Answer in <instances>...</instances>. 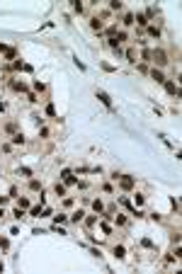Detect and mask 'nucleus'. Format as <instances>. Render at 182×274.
Returning <instances> with one entry per match:
<instances>
[{"mask_svg": "<svg viewBox=\"0 0 182 274\" xmlns=\"http://www.w3.org/2000/svg\"><path fill=\"white\" fill-rule=\"evenodd\" d=\"M151 58L156 61L158 66H165V63H167V56H165V51H163V49H156V51H151Z\"/></svg>", "mask_w": 182, "mask_h": 274, "instance_id": "1", "label": "nucleus"}, {"mask_svg": "<svg viewBox=\"0 0 182 274\" xmlns=\"http://www.w3.org/2000/svg\"><path fill=\"white\" fill-rule=\"evenodd\" d=\"M97 100L102 102L104 107H109V109H112V97H109V95H107L104 90H97Z\"/></svg>", "mask_w": 182, "mask_h": 274, "instance_id": "2", "label": "nucleus"}, {"mask_svg": "<svg viewBox=\"0 0 182 274\" xmlns=\"http://www.w3.org/2000/svg\"><path fill=\"white\" fill-rule=\"evenodd\" d=\"M119 184H121V189H131L134 187V177H129V175L119 177Z\"/></svg>", "mask_w": 182, "mask_h": 274, "instance_id": "3", "label": "nucleus"}, {"mask_svg": "<svg viewBox=\"0 0 182 274\" xmlns=\"http://www.w3.org/2000/svg\"><path fill=\"white\" fill-rule=\"evenodd\" d=\"M61 177L66 180V184H75V182H78L75 177H73V172H71V170H63V172H61Z\"/></svg>", "mask_w": 182, "mask_h": 274, "instance_id": "4", "label": "nucleus"}, {"mask_svg": "<svg viewBox=\"0 0 182 274\" xmlns=\"http://www.w3.org/2000/svg\"><path fill=\"white\" fill-rule=\"evenodd\" d=\"M165 90L170 92V95H175V97H180V87L175 85V83H167V80H165Z\"/></svg>", "mask_w": 182, "mask_h": 274, "instance_id": "5", "label": "nucleus"}, {"mask_svg": "<svg viewBox=\"0 0 182 274\" xmlns=\"http://www.w3.org/2000/svg\"><path fill=\"white\" fill-rule=\"evenodd\" d=\"M134 19H136L134 24H138V27H148V17H146V15H136Z\"/></svg>", "mask_w": 182, "mask_h": 274, "instance_id": "6", "label": "nucleus"}, {"mask_svg": "<svg viewBox=\"0 0 182 274\" xmlns=\"http://www.w3.org/2000/svg\"><path fill=\"white\" fill-rule=\"evenodd\" d=\"M151 78H153V80H156V83H165V78H163V73H160V71H156V68H153V71H151Z\"/></svg>", "mask_w": 182, "mask_h": 274, "instance_id": "7", "label": "nucleus"}, {"mask_svg": "<svg viewBox=\"0 0 182 274\" xmlns=\"http://www.w3.org/2000/svg\"><path fill=\"white\" fill-rule=\"evenodd\" d=\"M148 34H151V37H156V39H158V37H160V29H158L156 24H148Z\"/></svg>", "mask_w": 182, "mask_h": 274, "instance_id": "8", "label": "nucleus"}, {"mask_svg": "<svg viewBox=\"0 0 182 274\" xmlns=\"http://www.w3.org/2000/svg\"><path fill=\"white\" fill-rule=\"evenodd\" d=\"M90 24H92V29H95V32H102V22H100V19H97V17H95V19H92V22H90Z\"/></svg>", "mask_w": 182, "mask_h": 274, "instance_id": "9", "label": "nucleus"}, {"mask_svg": "<svg viewBox=\"0 0 182 274\" xmlns=\"http://www.w3.org/2000/svg\"><path fill=\"white\" fill-rule=\"evenodd\" d=\"M12 143H17V146H22V143H24V136H22V134H15V136H12Z\"/></svg>", "mask_w": 182, "mask_h": 274, "instance_id": "10", "label": "nucleus"}, {"mask_svg": "<svg viewBox=\"0 0 182 274\" xmlns=\"http://www.w3.org/2000/svg\"><path fill=\"white\" fill-rule=\"evenodd\" d=\"M12 87H15L17 92H27V85L24 83H12Z\"/></svg>", "mask_w": 182, "mask_h": 274, "instance_id": "11", "label": "nucleus"}, {"mask_svg": "<svg viewBox=\"0 0 182 274\" xmlns=\"http://www.w3.org/2000/svg\"><path fill=\"white\" fill-rule=\"evenodd\" d=\"M114 255H117V257H124V245H114Z\"/></svg>", "mask_w": 182, "mask_h": 274, "instance_id": "12", "label": "nucleus"}, {"mask_svg": "<svg viewBox=\"0 0 182 274\" xmlns=\"http://www.w3.org/2000/svg\"><path fill=\"white\" fill-rule=\"evenodd\" d=\"M83 216H85V214H83V211H75V214H73V216H71V221H75V223H78V221H83Z\"/></svg>", "mask_w": 182, "mask_h": 274, "instance_id": "13", "label": "nucleus"}, {"mask_svg": "<svg viewBox=\"0 0 182 274\" xmlns=\"http://www.w3.org/2000/svg\"><path fill=\"white\" fill-rule=\"evenodd\" d=\"M126 58H129L131 63H136V51H134V49H129V51H126Z\"/></svg>", "mask_w": 182, "mask_h": 274, "instance_id": "14", "label": "nucleus"}, {"mask_svg": "<svg viewBox=\"0 0 182 274\" xmlns=\"http://www.w3.org/2000/svg\"><path fill=\"white\" fill-rule=\"evenodd\" d=\"M109 8L112 10H121V3H119V0H109Z\"/></svg>", "mask_w": 182, "mask_h": 274, "instance_id": "15", "label": "nucleus"}, {"mask_svg": "<svg viewBox=\"0 0 182 274\" xmlns=\"http://www.w3.org/2000/svg\"><path fill=\"white\" fill-rule=\"evenodd\" d=\"M92 209H95V211H102L104 206H102V201H100V199H95V201H92Z\"/></svg>", "mask_w": 182, "mask_h": 274, "instance_id": "16", "label": "nucleus"}, {"mask_svg": "<svg viewBox=\"0 0 182 274\" xmlns=\"http://www.w3.org/2000/svg\"><path fill=\"white\" fill-rule=\"evenodd\" d=\"M34 90H37V92H44V90H46V85H44V83H39V80H37V83H34Z\"/></svg>", "mask_w": 182, "mask_h": 274, "instance_id": "17", "label": "nucleus"}, {"mask_svg": "<svg viewBox=\"0 0 182 274\" xmlns=\"http://www.w3.org/2000/svg\"><path fill=\"white\" fill-rule=\"evenodd\" d=\"M29 214H32V216H39V214H42V206H32Z\"/></svg>", "mask_w": 182, "mask_h": 274, "instance_id": "18", "label": "nucleus"}, {"mask_svg": "<svg viewBox=\"0 0 182 274\" xmlns=\"http://www.w3.org/2000/svg\"><path fill=\"white\" fill-rule=\"evenodd\" d=\"M63 221H66V216H63V214H58V216H53V223H56V226H58V223H63Z\"/></svg>", "mask_w": 182, "mask_h": 274, "instance_id": "19", "label": "nucleus"}, {"mask_svg": "<svg viewBox=\"0 0 182 274\" xmlns=\"http://www.w3.org/2000/svg\"><path fill=\"white\" fill-rule=\"evenodd\" d=\"M124 24H126V27L134 24V15H124Z\"/></svg>", "mask_w": 182, "mask_h": 274, "instance_id": "20", "label": "nucleus"}, {"mask_svg": "<svg viewBox=\"0 0 182 274\" xmlns=\"http://www.w3.org/2000/svg\"><path fill=\"white\" fill-rule=\"evenodd\" d=\"M27 206H29V201H27L24 197H19V209H27Z\"/></svg>", "mask_w": 182, "mask_h": 274, "instance_id": "21", "label": "nucleus"}, {"mask_svg": "<svg viewBox=\"0 0 182 274\" xmlns=\"http://www.w3.org/2000/svg\"><path fill=\"white\" fill-rule=\"evenodd\" d=\"M46 114H49V116H56V109H53V104L46 107Z\"/></svg>", "mask_w": 182, "mask_h": 274, "instance_id": "22", "label": "nucleus"}, {"mask_svg": "<svg viewBox=\"0 0 182 274\" xmlns=\"http://www.w3.org/2000/svg\"><path fill=\"white\" fill-rule=\"evenodd\" d=\"M73 8H75V12H83V5H80L78 0H73Z\"/></svg>", "mask_w": 182, "mask_h": 274, "instance_id": "23", "label": "nucleus"}, {"mask_svg": "<svg viewBox=\"0 0 182 274\" xmlns=\"http://www.w3.org/2000/svg\"><path fill=\"white\" fill-rule=\"evenodd\" d=\"M29 187H32V189H42V184H39L37 180H32V182H29Z\"/></svg>", "mask_w": 182, "mask_h": 274, "instance_id": "24", "label": "nucleus"}, {"mask_svg": "<svg viewBox=\"0 0 182 274\" xmlns=\"http://www.w3.org/2000/svg\"><path fill=\"white\" fill-rule=\"evenodd\" d=\"M56 194H66V187H63V184H56Z\"/></svg>", "mask_w": 182, "mask_h": 274, "instance_id": "25", "label": "nucleus"}, {"mask_svg": "<svg viewBox=\"0 0 182 274\" xmlns=\"http://www.w3.org/2000/svg\"><path fill=\"white\" fill-rule=\"evenodd\" d=\"M141 243H143V248H153V240H148V238H143Z\"/></svg>", "mask_w": 182, "mask_h": 274, "instance_id": "26", "label": "nucleus"}, {"mask_svg": "<svg viewBox=\"0 0 182 274\" xmlns=\"http://www.w3.org/2000/svg\"><path fill=\"white\" fill-rule=\"evenodd\" d=\"M22 216H24V211H22V209L17 206V209H15V218H22Z\"/></svg>", "mask_w": 182, "mask_h": 274, "instance_id": "27", "label": "nucleus"}, {"mask_svg": "<svg viewBox=\"0 0 182 274\" xmlns=\"http://www.w3.org/2000/svg\"><path fill=\"white\" fill-rule=\"evenodd\" d=\"M8 245H10V243H8V238H0V248H8Z\"/></svg>", "mask_w": 182, "mask_h": 274, "instance_id": "28", "label": "nucleus"}, {"mask_svg": "<svg viewBox=\"0 0 182 274\" xmlns=\"http://www.w3.org/2000/svg\"><path fill=\"white\" fill-rule=\"evenodd\" d=\"M8 199H10V197H0V206H3V204H8Z\"/></svg>", "mask_w": 182, "mask_h": 274, "instance_id": "29", "label": "nucleus"}, {"mask_svg": "<svg viewBox=\"0 0 182 274\" xmlns=\"http://www.w3.org/2000/svg\"><path fill=\"white\" fill-rule=\"evenodd\" d=\"M3 216H5V214H3V209H0V218H3Z\"/></svg>", "mask_w": 182, "mask_h": 274, "instance_id": "30", "label": "nucleus"}]
</instances>
